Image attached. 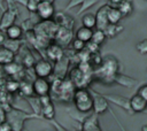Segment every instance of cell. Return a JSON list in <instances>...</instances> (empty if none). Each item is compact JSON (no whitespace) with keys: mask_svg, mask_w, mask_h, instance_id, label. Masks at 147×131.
<instances>
[{"mask_svg":"<svg viewBox=\"0 0 147 131\" xmlns=\"http://www.w3.org/2000/svg\"><path fill=\"white\" fill-rule=\"evenodd\" d=\"M72 100H74V103H75V107L80 113H88L93 109L94 99L85 87L77 88L74 92Z\"/></svg>","mask_w":147,"mask_h":131,"instance_id":"1","label":"cell"},{"mask_svg":"<svg viewBox=\"0 0 147 131\" xmlns=\"http://www.w3.org/2000/svg\"><path fill=\"white\" fill-rule=\"evenodd\" d=\"M36 14L41 21L52 20L55 16V7L54 3L51 1H40L37 6Z\"/></svg>","mask_w":147,"mask_h":131,"instance_id":"2","label":"cell"},{"mask_svg":"<svg viewBox=\"0 0 147 131\" xmlns=\"http://www.w3.org/2000/svg\"><path fill=\"white\" fill-rule=\"evenodd\" d=\"M108 101L113 102L114 105L121 107L122 109H124L126 113L129 114H134L131 109V105H130V99L126 98V97H123V95H119V94H102Z\"/></svg>","mask_w":147,"mask_h":131,"instance_id":"3","label":"cell"},{"mask_svg":"<svg viewBox=\"0 0 147 131\" xmlns=\"http://www.w3.org/2000/svg\"><path fill=\"white\" fill-rule=\"evenodd\" d=\"M33 70H34V74L37 77H44V78H47L51 76V74L53 72L54 68L52 66V63L45 59H41L39 61L36 62L34 67H33Z\"/></svg>","mask_w":147,"mask_h":131,"instance_id":"4","label":"cell"},{"mask_svg":"<svg viewBox=\"0 0 147 131\" xmlns=\"http://www.w3.org/2000/svg\"><path fill=\"white\" fill-rule=\"evenodd\" d=\"M32 86H33L34 94H37L38 97H44L49 94V91L52 88L51 83L47 80V78H44V77H37L32 82Z\"/></svg>","mask_w":147,"mask_h":131,"instance_id":"5","label":"cell"},{"mask_svg":"<svg viewBox=\"0 0 147 131\" xmlns=\"http://www.w3.org/2000/svg\"><path fill=\"white\" fill-rule=\"evenodd\" d=\"M72 31L71 29H68V28H64V26H59L57 28V31L55 33V41L56 44L61 45V46H67L68 44H70L72 41Z\"/></svg>","mask_w":147,"mask_h":131,"instance_id":"6","label":"cell"},{"mask_svg":"<svg viewBox=\"0 0 147 131\" xmlns=\"http://www.w3.org/2000/svg\"><path fill=\"white\" fill-rule=\"evenodd\" d=\"M108 9H109V3L101 6L96 10V14H95V17H96V28L95 29L105 30L107 28V25L109 24V21H108Z\"/></svg>","mask_w":147,"mask_h":131,"instance_id":"7","label":"cell"},{"mask_svg":"<svg viewBox=\"0 0 147 131\" xmlns=\"http://www.w3.org/2000/svg\"><path fill=\"white\" fill-rule=\"evenodd\" d=\"M87 76H90V75L83 72L78 67L74 68V69L70 71V79H71V82H72L76 86H79V88L83 87V86H85V85L88 83Z\"/></svg>","mask_w":147,"mask_h":131,"instance_id":"8","label":"cell"},{"mask_svg":"<svg viewBox=\"0 0 147 131\" xmlns=\"http://www.w3.org/2000/svg\"><path fill=\"white\" fill-rule=\"evenodd\" d=\"M130 105L133 113H141L147 108V100H145L140 94L136 93L130 98Z\"/></svg>","mask_w":147,"mask_h":131,"instance_id":"9","label":"cell"},{"mask_svg":"<svg viewBox=\"0 0 147 131\" xmlns=\"http://www.w3.org/2000/svg\"><path fill=\"white\" fill-rule=\"evenodd\" d=\"M114 82L126 87V88H133L138 83L139 80L137 78H133L131 76H127V75H124V74H116L115 75V78H114Z\"/></svg>","mask_w":147,"mask_h":131,"instance_id":"10","label":"cell"},{"mask_svg":"<svg viewBox=\"0 0 147 131\" xmlns=\"http://www.w3.org/2000/svg\"><path fill=\"white\" fill-rule=\"evenodd\" d=\"M46 55L51 60L56 62L64 56V52H63V48L61 47V45L55 43V44H51L46 47Z\"/></svg>","mask_w":147,"mask_h":131,"instance_id":"11","label":"cell"},{"mask_svg":"<svg viewBox=\"0 0 147 131\" xmlns=\"http://www.w3.org/2000/svg\"><path fill=\"white\" fill-rule=\"evenodd\" d=\"M93 99H94L93 110H94L95 114H102V113H105L106 110H111V109L109 108L108 100H107L103 95L99 94V95L93 97Z\"/></svg>","mask_w":147,"mask_h":131,"instance_id":"12","label":"cell"},{"mask_svg":"<svg viewBox=\"0 0 147 131\" xmlns=\"http://www.w3.org/2000/svg\"><path fill=\"white\" fill-rule=\"evenodd\" d=\"M54 22L59 26H64V28H68V29H72V26L75 25L74 18L71 16L64 14V13H57V14H55Z\"/></svg>","mask_w":147,"mask_h":131,"instance_id":"13","label":"cell"},{"mask_svg":"<svg viewBox=\"0 0 147 131\" xmlns=\"http://www.w3.org/2000/svg\"><path fill=\"white\" fill-rule=\"evenodd\" d=\"M15 20H16V13L11 9L6 10L1 17V21H0V30H6L10 25H13Z\"/></svg>","mask_w":147,"mask_h":131,"instance_id":"14","label":"cell"},{"mask_svg":"<svg viewBox=\"0 0 147 131\" xmlns=\"http://www.w3.org/2000/svg\"><path fill=\"white\" fill-rule=\"evenodd\" d=\"M15 60V53L10 48L6 47L5 45L0 46V64L6 66Z\"/></svg>","mask_w":147,"mask_h":131,"instance_id":"15","label":"cell"},{"mask_svg":"<svg viewBox=\"0 0 147 131\" xmlns=\"http://www.w3.org/2000/svg\"><path fill=\"white\" fill-rule=\"evenodd\" d=\"M5 33L7 36L8 39H11V40H18L22 34H23V29L21 25H17V24H13L10 25L9 28H7L5 30Z\"/></svg>","mask_w":147,"mask_h":131,"instance_id":"16","label":"cell"},{"mask_svg":"<svg viewBox=\"0 0 147 131\" xmlns=\"http://www.w3.org/2000/svg\"><path fill=\"white\" fill-rule=\"evenodd\" d=\"M123 14L121 13V10L118 9V7H114L109 5V9H108V21L110 24H118L119 21L123 18Z\"/></svg>","mask_w":147,"mask_h":131,"instance_id":"17","label":"cell"},{"mask_svg":"<svg viewBox=\"0 0 147 131\" xmlns=\"http://www.w3.org/2000/svg\"><path fill=\"white\" fill-rule=\"evenodd\" d=\"M93 29L86 28V26H80L77 31H76V38L80 39L84 43H88L92 40V36H93Z\"/></svg>","mask_w":147,"mask_h":131,"instance_id":"18","label":"cell"},{"mask_svg":"<svg viewBox=\"0 0 147 131\" xmlns=\"http://www.w3.org/2000/svg\"><path fill=\"white\" fill-rule=\"evenodd\" d=\"M123 29H124V26L121 25L119 23H118V24H110V23H109V24L107 25V28H106L103 31H105L107 38H114V37H116L118 33H121V32L123 31Z\"/></svg>","mask_w":147,"mask_h":131,"instance_id":"19","label":"cell"},{"mask_svg":"<svg viewBox=\"0 0 147 131\" xmlns=\"http://www.w3.org/2000/svg\"><path fill=\"white\" fill-rule=\"evenodd\" d=\"M82 24L83 26L90 28V29H94L96 28V17L95 14L92 13H86L82 16Z\"/></svg>","mask_w":147,"mask_h":131,"instance_id":"20","label":"cell"},{"mask_svg":"<svg viewBox=\"0 0 147 131\" xmlns=\"http://www.w3.org/2000/svg\"><path fill=\"white\" fill-rule=\"evenodd\" d=\"M117 7L121 10V13L123 14V16H129L133 11V5H132L131 0H123Z\"/></svg>","mask_w":147,"mask_h":131,"instance_id":"21","label":"cell"},{"mask_svg":"<svg viewBox=\"0 0 147 131\" xmlns=\"http://www.w3.org/2000/svg\"><path fill=\"white\" fill-rule=\"evenodd\" d=\"M41 113H42L45 118L52 120L55 116V108H54L53 102H49L47 105H42L41 106Z\"/></svg>","mask_w":147,"mask_h":131,"instance_id":"22","label":"cell"},{"mask_svg":"<svg viewBox=\"0 0 147 131\" xmlns=\"http://www.w3.org/2000/svg\"><path fill=\"white\" fill-rule=\"evenodd\" d=\"M107 39V36L103 30H100V29H95L93 31V36H92V41L98 44V45H101L105 43V40Z\"/></svg>","mask_w":147,"mask_h":131,"instance_id":"23","label":"cell"},{"mask_svg":"<svg viewBox=\"0 0 147 131\" xmlns=\"http://www.w3.org/2000/svg\"><path fill=\"white\" fill-rule=\"evenodd\" d=\"M88 62L91 63V66H92V67H94V68H100V67H101V64L103 63V59L101 57L100 53H99V52H96V53H92V54H91Z\"/></svg>","mask_w":147,"mask_h":131,"instance_id":"24","label":"cell"},{"mask_svg":"<svg viewBox=\"0 0 147 131\" xmlns=\"http://www.w3.org/2000/svg\"><path fill=\"white\" fill-rule=\"evenodd\" d=\"M3 68H5V71L7 74H9V75H16L21 70V66L17 64L14 61L10 62V63H8V64H6V66H3Z\"/></svg>","mask_w":147,"mask_h":131,"instance_id":"25","label":"cell"},{"mask_svg":"<svg viewBox=\"0 0 147 131\" xmlns=\"http://www.w3.org/2000/svg\"><path fill=\"white\" fill-rule=\"evenodd\" d=\"M20 90H21L22 93L25 94V95H32V94H34L33 86H32V84H30V83H23V84H21Z\"/></svg>","mask_w":147,"mask_h":131,"instance_id":"26","label":"cell"},{"mask_svg":"<svg viewBox=\"0 0 147 131\" xmlns=\"http://www.w3.org/2000/svg\"><path fill=\"white\" fill-rule=\"evenodd\" d=\"M71 45H72V48H74L76 52H79V51H82V49H84V48L86 47V43L82 41L80 39H78V38H76V37H75V39H72Z\"/></svg>","mask_w":147,"mask_h":131,"instance_id":"27","label":"cell"},{"mask_svg":"<svg viewBox=\"0 0 147 131\" xmlns=\"http://www.w3.org/2000/svg\"><path fill=\"white\" fill-rule=\"evenodd\" d=\"M20 86H21V84H20L18 82L14 80V79L7 82V84H6L7 91H8V92H11V93H14V92H16L17 90H20Z\"/></svg>","mask_w":147,"mask_h":131,"instance_id":"28","label":"cell"},{"mask_svg":"<svg viewBox=\"0 0 147 131\" xmlns=\"http://www.w3.org/2000/svg\"><path fill=\"white\" fill-rule=\"evenodd\" d=\"M96 2H99V0H85V1L83 2V5L80 6L79 10H78V14H82L83 11L90 9V8H91L92 6H94Z\"/></svg>","mask_w":147,"mask_h":131,"instance_id":"29","label":"cell"},{"mask_svg":"<svg viewBox=\"0 0 147 131\" xmlns=\"http://www.w3.org/2000/svg\"><path fill=\"white\" fill-rule=\"evenodd\" d=\"M136 48H137V51H138L140 54H142V55L147 54V38L140 40V41L136 45Z\"/></svg>","mask_w":147,"mask_h":131,"instance_id":"30","label":"cell"},{"mask_svg":"<svg viewBox=\"0 0 147 131\" xmlns=\"http://www.w3.org/2000/svg\"><path fill=\"white\" fill-rule=\"evenodd\" d=\"M38 3H39V1H38V0H28V1H26V8H28L30 11L36 13Z\"/></svg>","mask_w":147,"mask_h":131,"instance_id":"31","label":"cell"},{"mask_svg":"<svg viewBox=\"0 0 147 131\" xmlns=\"http://www.w3.org/2000/svg\"><path fill=\"white\" fill-rule=\"evenodd\" d=\"M99 47H100V45L93 43L92 40L88 41V43H86V48H87L91 53H96V52H99Z\"/></svg>","mask_w":147,"mask_h":131,"instance_id":"32","label":"cell"},{"mask_svg":"<svg viewBox=\"0 0 147 131\" xmlns=\"http://www.w3.org/2000/svg\"><path fill=\"white\" fill-rule=\"evenodd\" d=\"M137 93L140 94L145 100H147V84H142V85H140V87L138 88Z\"/></svg>","mask_w":147,"mask_h":131,"instance_id":"33","label":"cell"},{"mask_svg":"<svg viewBox=\"0 0 147 131\" xmlns=\"http://www.w3.org/2000/svg\"><path fill=\"white\" fill-rule=\"evenodd\" d=\"M84 1H85V0H70V1H69V3H68V6H67V9H71L72 7L82 6Z\"/></svg>","mask_w":147,"mask_h":131,"instance_id":"34","label":"cell"},{"mask_svg":"<svg viewBox=\"0 0 147 131\" xmlns=\"http://www.w3.org/2000/svg\"><path fill=\"white\" fill-rule=\"evenodd\" d=\"M0 131H11V128L8 123H2L0 124Z\"/></svg>","mask_w":147,"mask_h":131,"instance_id":"35","label":"cell"},{"mask_svg":"<svg viewBox=\"0 0 147 131\" xmlns=\"http://www.w3.org/2000/svg\"><path fill=\"white\" fill-rule=\"evenodd\" d=\"M6 37H7L6 33H3L2 31H0V46L6 43Z\"/></svg>","mask_w":147,"mask_h":131,"instance_id":"36","label":"cell"},{"mask_svg":"<svg viewBox=\"0 0 147 131\" xmlns=\"http://www.w3.org/2000/svg\"><path fill=\"white\" fill-rule=\"evenodd\" d=\"M123 0H109V5L110 6H114V7H117Z\"/></svg>","mask_w":147,"mask_h":131,"instance_id":"37","label":"cell"},{"mask_svg":"<svg viewBox=\"0 0 147 131\" xmlns=\"http://www.w3.org/2000/svg\"><path fill=\"white\" fill-rule=\"evenodd\" d=\"M141 131H147V124H144L141 126Z\"/></svg>","mask_w":147,"mask_h":131,"instance_id":"38","label":"cell"},{"mask_svg":"<svg viewBox=\"0 0 147 131\" xmlns=\"http://www.w3.org/2000/svg\"><path fill=\"white\" fill-rule=\"evenodd\" d=\"M38 1H39V2H40V1H51V2H54L55 0H38Z\"/></svg>","mask_w":147,"mask_h":131,"instance_id":"39","label":"cell"},{"mask_svg":"<svg viewBox=\"0 0 147 131\" xmlns=\"http://www.w3.org/2000/svg\"><path fill=\"white\" fill-rule=\"evenodd\" d=\"M80 131H83V130H80Z\"/></svg>","mask_w":147,"mask_h":131,"instance_id":"40","label":"cell"}]
</instances>
